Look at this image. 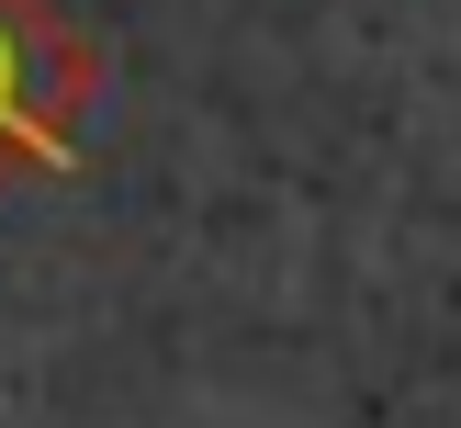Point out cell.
Masks as SVG:
<instances>
[{
    "label": "cell",
    "mask_w": 461,
    "mask_h": 428,
    "mask_svg": "<svg viewBox=\"0 0 461 428\" xmlns=\"http://www.w3.org/2000/svg\"><path fill=\"white\" fill-rule=\"evenodd\" d=\"M90 90H102V57L79 23L57 0H0V192L79 158Z\"/></svg>",
    "instance_id": "obj_1"
}]
</instances>
